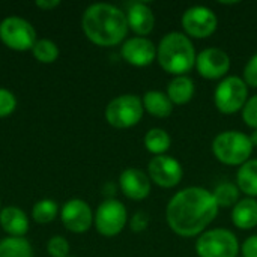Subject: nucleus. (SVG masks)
<instances>
[{
  "instance_id": "18",
  "label": "nucleus",
  "mask_w": 257,
  "mask_h": 257,
  "mask_svg": "<svg viewBox=\"0 0 257 257\" xmlns=\"http://www.w3.org/2000/svg\"><path fill=\"white\" fill-rule=\"evenodd\" d=\"M0 224L3 230L11 233L14 238H21L29 230V220L26 214L15 206H8L0 212Z\"/></svg>"
},
{
  "instance_id": "16",
  "label": "nucleus",
  "mask_w": 257,
  "mask_h": 257,
  "mask_svg": "<svg viewBox=\"0 0 257 257\" xmlns=\"http://www.w3.org/2000/svg\"><path fill=\"white\" fill-rule=\"evenodd\" d=\"M126 21L128 27L139 36H146L154 30L155 15L152 9L143 2H134L128 5L126 9Z\"/></svg>"
},
{
  "instance_id": "29",
  "label": "nucleus",
  "mask_w": 257,
  "mask_h": 257,
  "mask_svg": "<svg viewBox=\"0 0 257 257\" xmlns=\"http://www.w3.org/2000/svg\"><path fill=\"white\" fill-rule=\"evenodd\" d=\"M242 80L245 81L247 86H250V87H257V53H254V54L250 57V60H248L247 65L244 66Z\"/></svg>"
},
{
  "instance_id": "14",
  "label": "nucleus",
  "mask_w": 257,
  "mask_h": 257,
  "mask_svg": "<svg viewBox=\"0 0 257 257\" xmlns=\"http://www.w3.org/2000/svg\"><path fill=\"white\" fill-rule=\"evenodd\" d=\"M62 221L65 227L74 233L87 232L93 221L92 209L86 202L80 199L69 200L62 208Z\"/></svg>"
},
{
  "instance_id": "19",
  "label": "nucleus",
  "mask_w": 257,
  "mask_h": 257,
  "mask_svg": "<svg viewBox=\"0 0 257 257\" xmlns=\"http://www.w3.org/2000/svg\"><path fill=\"white\" fill-rule=\"evenodd\" d=\"M167 96L176 105L190 102L196 93V84L188 75H176L167 86Z\"/></svg>"
},
{
  "instance_id": "23",
  "label": "nucleus",
  "mask_w": 257,
  "mask_h": 257,
  "mask_svg": "<svg viewBox=\"0 0 257 257\" xmlns=\"http://www.w3.org/2000/svg\"><path fill=\"white\" fill-rule=\"evenodd\" d=\"M0 257H33V251L24 238H6L0 242Z\"/></svg>"
},
{
  "instance_id": "7",
  "label": "nucleus",
  "mask_w": 257,
  "mask_h": 257,
  "mask_svg": "<svg viewBox=\"0 0 257 257\" xmlns=\"http://www.w3.org/2000/svg\"><path fill=\"white\" fill-rule=\"evenodd\" d=\"M143 102L137 95H120L111 99L105 108L107 122L119 130L131 128L137 125L143 117Z\"/></svg>"
},
{
  "instance_id": "20",
  "label": "nucleus",
  "mask_w": 257,
  "mask_h": 257,
  "mask_svg": "<svg viewBox=\"0 0 257 257\" xmlns=\"http://www.w3.org/2000/svg\"><path fill=\"white\" fill-rule=\"evenodd\" d=\"M143 108L155 117H169L173 111V102L161 90H149L143 95Z\"/></svg>"
},
{
  "instance_id": "33",
  "label": "nucleus",
  "mask_w": 257,
  "mask_h": 257,
  "mask_svg": "<svg viewBox=\"0 0 257 257\" xmlns=\"http://www.w3.org/2000/svg\"><path fill=\"white\" fill-rule=\"evenodd\" d=\"M60 5V2L59 0H51V2H45V0H38L36 2V6H39V8H42V9H53V8H56V6H59Z\"/></svg>"
},
{
  "instance_id": "12",
  "label": "nucleus",
  "mask_w": 257,
  "mask_h": 257,
  "mask_svg": "<svg viewBox=\"0 0 257 257\" xmlns=\"http://www.w3.org/2000/svg\"><path fill=\"white\" fill-rule=\"evenodd\" d=\"M196 69L206 80H223L230 69V57L218 47L205 48L197 54Z\"/></svg>"
},
{
  "instance_id": "34",
  "label": "nucleus",
  "mask_w": 257,
  "mask_h": 257,
  "mask_svg": "<svg viewBox=\"0 0 257 257\" xmlns=\"http://www.w3.org/2000/svg\"><path fill=\"white\" fill-rule=\"evenodd\" d=\"M250 140H251L253 148H257V130L256 131H253V134L250 136Z\"/></svg>"
},
{
  "instance_id": "6",
  "label": "nucleus",
  "mask_w": 257,
  "mask_h": 257,
  "mask_svg": "<svg viewBox=\"0 0 257 257\" xmlns=\"http://www.w3.org/2000/svg\"><path fill=\"white\" fill-rule=\"evenodd\" d=\"M199 257H238L239 242L236 235L227 229H212L203 232L196 241Z\"/></svg>"
},
{
  "instance_id": "10",
  "label": "nucleus",
  "mask_w": 257,
  "mask_h": 257,
  "mask_svg": "<svg viewBox=\"0 0 257 257\" xmlns=\"http://www.w3.org/2000/svg\"><path fill=\"white\" fill-rule=\"evenodd\" d=\"M128 220L126 208L122 202L108 199L99 205L95 214V226L96 230L104 236H116L119 235Z\"/></svg>"
},
{
  "instance_id": "9",
  "label": "nucleus",
  "mask_w": 257,
  "mask_h": 257,
  "mask_svg": "<svg viewBox=\"0 0 257 257\" xmlns=\"http://www.w3.org/2000/svg\"><path fill=\"white\" fill-rule=\"evenodd\" d=\"M181 24L187 36L205 39L215 33L218 18L215 12L206 6H191L182 14Z\"/></svg>"
},
{
  "instance_id": "1",
  "label": "nucleus",
  "mask_w": 257,
  "mask_h": 257,
  "mask_svg": "<svg viewBox=\"0 0 257 257\" xmlns=\"http://www.w3.org/2000/svg\"><path fill=\"white\" fill-rule=\"evenodd\" d=\"M218 205L212 191L203 187H187L167 203L166 220L173 233L182 238L200 236L215 220Z\"/></svg>"
},
{
  "instance_id": "26",
  "label": "nucleus",
  "mask_w": 257,
  "mask_h": 257,
  "mask_svg": "<svg viewBox=\"0 0 257 257\" xmlns=\"http://www.w3.org/2000/svg\"><path fill=\"white\" fill-rule=\"evenodd\" d=\"M32 215L35 218V221L44 224V223H50L56 218L57 215V205L53 200H41L33 206Z\"/></svg>"
},
{
  "instance_id": "3",
  "label": "nucleus",
  "mask_w": 257,
  "mask_h": 257,
  "mask_svg": "<svg viewBox=\"0 0 257 257\" xmlns=\"http://www.w3.org/2000/svg\"><path fill=\"white\" fill-rule=\"evenodd\" d=\"M196 48L182 32H170L163 36L157 47L158 65L169 74L185 75L196 66Z\"/></svg>"
},
{
  "instance_id": "24",
  "label": "nucleus",
  "mask_w": 257,
  "mask_h": 257,
  "mask_svg": "<svg viewBox=\"0 0 257 257\" xmlns=\"http://www.w3.org/2000/svg\"><path fill=\"white\" fill-rule=\"evenodd\" d=\"M239 188L232 182H223L215 187L212 196L218 205V208H233L239 202Z\"/></svg>"
},
{
  "instance_id": "8",
  "label": "nucleus",
  "mask_w": 257,
  "mask_h": 257,
  "mask_svg": "<svg viewBox=\"0 0 257 257\" xmlns=\"http://www.w3.org/2000/svg\"><path fill=\"white\" fill-rule=\"evenodd\" d=\"M0 38L12 50L26 51L36 44V32L32 24L18 17H8L0 24Z\"/></svg>"
},
{
  "instance_id": "21",
  "label": "nucleus",
  "mask_w": 257,
  "mask_h": 257,
  "mask_svg": "<svg viewBox=\"0 0 257 257\" xmlns=\"http://www.w3.org/2000/svg\"><path fill=\"white\" fill-rule=\"evenodd\" d=\"M236 187L245 196L257 197V160H248L238 169Z\"/></svg>"
},
{
  "instance_id": "5",
  "label": "nucleus",
  "mask_w": 257,
  "mask_h": 257,
  "mask_svg": "<svg viewBox=\"0 0 257 257\" xmlns=\"http://www.w3.org/2000/svg\"><path fill=\"white\" fill-rule=\"evenodd\" d=\"M248 101V86L238 75L224 77L214 92V104L223 114L242 111Z\"/></svg>"
},
{
  "instance_id": "15",
  "label": "nucleus",
  "mask_w": 257,
  "mask_h": 257,
  "mask_svg": "<svg viewBox=\"0 0 257 257\" xmlns=\"http://www.w3.org/2000/svg\"><path fill=\"white\" fill-rule=\"evenodd\" d=\"M119 185L122 193L131 200H143L151 194V179L139 169H125L120 173Z\"/></svg>"
},
{
  "instance_id": "28",
  "label": "nucleus",
  "mask_w": 257,
  "mask_h": 257,
  "mask_svg": "<svg viewBox=\"0 0 257 257\" xmlns=\"http://www.w3.org/2000/svg\"><path fill=\"white\" fill-rule=\"evenodd\" d=\"M47 250L51 257H68L69 244L63 236H54L48 241Z\"/></svg>"
},
{
  "instance_id": "17",
  "label": "nucleus",
  "mask_w": 257,
  "mask_h": 257,
  "mask_svg": "<svg viewBox=\"0 0 257 257\" xmlns=\"http://www.w3.org/2000/svg\"><path fill=\"white\" fill-rule=\"evenodd\" d=\"M232 223L241 230H251L257 226V200L245 197L232 208Z\"/></svg>"
},
{
  "instance_id": "4",
  "label": "nucleus",
  "mask_w": 257,
  "mask_h": 257,
  "mask_svg": "<svg viewBox=\"0 0 257 257\" xmlns=\"http://www.w3.org/2000/svg\"><path fill=\"white\" fill-rule=\"evenodd\" d=\"M253 145L250 136L229 130L223 131L212 140V154L214 157L226 166H242L247 163L253 154Z\"/></svg>"
},
{
  "instance_id": "31",
  "label": "nucleus",
  "mask_w": 257,
  "mask_h": 257,
  "mask_svg": "<svg viewBox=\"0 0 257 257\" xmlns=\"http://www.w3.org/2000/svg\"><path fill=\"white\" fill-rule=\"evenodd\" d=\"M148 224H149V218H148V215L143 211L136 212L133 215V218H131V229H133V232H143V230H146Z\"/></svg>"
},
{
  "instance_id": "32",
  "label": "nucleus",
  "mask_w": 257,
  "mask_h": 257,
  "mask_svg": "<svg viewBox=\"0 0 257 257\" xmlns=\"http://www.w3.org/2000/svg\"><path fill=\"white\" fill-rule=\"evenodd\" d=\"M241 253L242 257H257V235L248 236L242 247H241Z\"/></svg>"
},
{
  "instance_id": "11",
  "label": "nucleus",
  "mask_w": 257,
  "mask_h": 257,
  "mask_svg": "<svg viewBox=\"0 0 257 257\" xmlns=\"http://www.w3.org/2000/svg\"><path fill=\"white\" fill-rule=\"evenodd\" d=\"M148 173L149 179L161 188H173L184 178L181 163L169 155L152 157L148 163Z\"/></svg>"
},
{
  "instance_id": "22",
  "label": "nucleus",
  "mask_w": 257,
  "mask_h": 257,
  "mask_svg": "<svg viewBox=\"0 0 257 257\" xmlns=\"http://www.w3.org/2000/svg\"><path fill=\"white\" fill-rule=\"evenodd\" d=\"M145 148L146 151H149L151 154L157 155H164L172 145V137L170 134L163 130V128H152L146 133L145 139H143Z\"/></svg>"
},
{
  "instance_id": "25",
  "label": "nucleus",
  "mask_w": 257,
  "mask_h": 257,
  "mask_svg": "<svg viewBox=\"0 0 257 257\" xmlns=\"http://www.w3.org/2000/svg\"><path fill=\"white\" fill-rule=\"evenodd\" d=\"M33 56L42 62V63H51L57 59L59 56V48L54 42L48 41V39H41L36 41V44L33 45Z\"/></svg>"
},
{
  "instance_id": "27",
  "label": "nucleus",
  "mask_w": 257,
  "mask_h": 257,
  "mask_svg": "<svg viewBox=\"0 0 257 257\" xmlns=\"http://www.w3.org/2000/svg\"><path fill=\"white\" fill-rule=\"evenodd\" d=\"M242 120L247 126L257 130V95L248 98L247 104L242 108Z\"/></svg>"
},
{
  "instance_id": "30",
  "label": "nucleus",
  "mask_w": 257,
  "mask_h": 257,
  "mask_svg": "<svg viewBox=\"0 0 257 257\" xmlns=\"http://www.w3.org/2000/svg\"><path fill=\"white\" fill-rule=\"evenodd\" d=\"M17 107V99L15 96L5 89H0V117H5L11 114Z\"/></svg>"
},
{
  "instance_id": "13",
  "label": "nucleus",
  "mask_w": 257,
  "mask_h": 257,
  "mask_svg": "<svg viewBox=\"0 0 257 257\" xmlns=\"http://www.w3.org/2000/svg\"><path fill=\"white\" fill-rule=\"evenodd\" d=\"M122 57L133 66H148L157 59V47L143 36H134L123 42L120 48Z\"/></svg>"
},
{
  "instance_id": "2",
  "label": "nucleus",
  "mask_w": 257,
  "mask_h": 257,
  "mask_svg": "<svg viewBox=\"0 0 257 257\" xmlns=\"http://www.w3.org/2000/svg\"><path fill=\"white\" fill-rule=\"evenodd\" d=\"M86 36L96 45L113 47L122 42L128 33V21L123 11L108 3L89 6L81 20Z\"/></svg>"
}]
</instances>
